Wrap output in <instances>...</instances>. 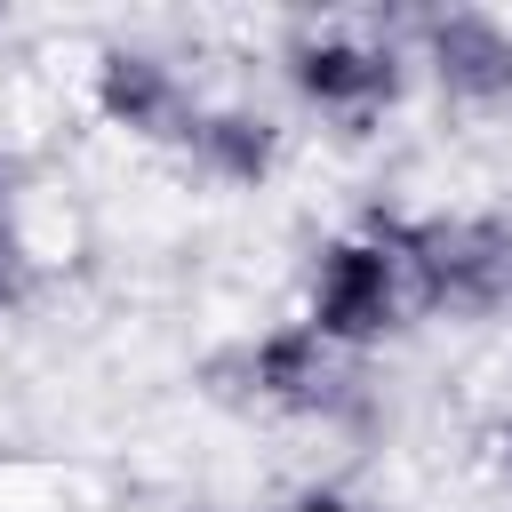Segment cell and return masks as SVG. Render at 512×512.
Wrapping results in <instances>:
<instances>
[{"instance_id": "3", "label": "cell", "mask_w": 512, "mask_h": 512, "mask_svg": "<svg viewBox=\"0 0 512 512\" xmlns=\"http://www.w3.org/2000/svg\"><path fill=\"white\" fill-rule=\"evenodd\" d=\"M280 72H288V88H296L320 120H336V128L384 120V112L400 104V80H408L400 48L376 40V32H352V24H312V32H296L288 56H280Z\"/></svg>"}, {"instance_id": "5", "label": "cell", "mask_w": 512, "mask_h": 512, "mask_svg": "<svg viewBox=\"0 0 512 512\" xmlns=\"http://www.w3.org/2000/svg\"><path fill=\"white\" fill-rule=\"evenodd\" d=\"M240 384L272 416H336L344 408V352L328 336H312L304 320H280L256 344H240Z\"/></svg>"}, {"instance_id": "7", "label": "cell", "mask_w": 512, "mask_h": 512, "mask_svg": "<svg viewBox=\"0 0 512 512\" xmlns=\"http://www.w3.org/2000/svg\"><path fill=\"white\" fill-rule=\"evenodd\" d=\"M216 184H264L280 168V128L256 112V104H208L192 144H184Z\"/></svg>"}, {"instance_id": "9", "label": "cell", "mask_w": 512, "mask_h": 512, "mask_svg": "<svg viewBox=\"0 0 512 512\" xmlns=\"http://www.w3.org/2000/svg\"><path fill=\"white\" fill-rule=\"evenodd\" d=\"M288 512H368V504H360V496H344V488H304Z\"/></svg>"}, {"instance_id": "6", "label": "cell", "mask_w": 512, "mask_h": 512, "mask_svg": "<svg viewBox=\"0 0 512 512\" xmlns=\"http://www.w3.org/2000/svg\"><path fill=\"white\" fill-rule=\"evenodd\" d=\"M416 48H424V64H432V80H440L448 104H464V112L512 104V24L504 16H488V8H440V16L416 24Z\"/></svg>"}, {"instance_id": "2", "label": "cell", "mask_w": 512, "mask_h": 512, "mask_svg": "<svg viewBox=\"0 0 512 512\" xmlns=\"http://www.w3.org/2000/svg\"><path fill=\"white\" fill-rule=\"evenodd\" d=\"M408 264H400V240H392V216H368L336 240H320L312 256V280H304V328L328 336L344 360L384 344L408 312Z\"/></svg>"}, {"instance_id": "8", "label": "cell", "mask_w": 512, "mask_h": 512, "mask_svg": "<svg viewBox=\"0 0 512 512\" xmlns=\"http://www.w3.org/2000/svg\"><path fill=\"white\" fill-rule=\"evenodd\" d=\"M32 288V256H24V232H16V168L0 160V312H16Z\"/></svg>"}, {"instance_id": "4", "label": "cell", "mask_w": 512, "mask_h": 512, "mask_svg": "<svg viewBox=\"0 0 512 512\" xmlns=\"http://www.w3.org/2000/svg\"><path fill=\"white\" fill-rule=\"evenodd\" d=\"M88 104L104 112V128H120V136H136V144H192L200 112H208V104L192 96V80H184L160 48H128V40H112V48L96 56Z\"/></svg>"}, {"instance_id": "10", "label": "cell", "mask_w": 512, "mask_h": 512, "mask_svg": "<svg viewBox=\"0 0 512 512\" xmlns=\"http://www.w3.org/2000/svg\"><path fill=\"white\" fill-rule=\"evenodd\" d=\"M504 464H512V416H504Z\"/></svg>"}, {"instance_id": "1", "label": "cell", "mask_w": 512, "mask_h": 512, "mask_svg": "<svg viewBox=\"0 0 512 512\" xmlns=\"http://www.w3.org/2000/svg\"><path fill=\"white\" fill-rule=\"evenodd\" d=\"M400 264H408V296L424 312L448 320H496L512 312V224L504 216H392Z\"/></svg>"}]
</instances>
